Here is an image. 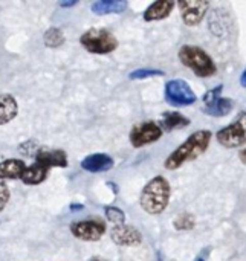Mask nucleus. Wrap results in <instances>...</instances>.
Here are the masks:
<instances>
[{
  "label": "nucleus",
  "mask_w": 246,
  "mask_h": 261,
  "mask_svg": "<svg viewBox=\"0 0 246 261\" xmlns=\"http://www.w3.org/2000/svg\"><path fill=\"white\" fill-rule=\"evenodd\" d=\"M213 139V133L210 130H198L191 133L175 151L168 154L165 159V168L167 170H178L184 164L196 161L201 158L210 147Z\"/></svg>",
  "instance_id": "f257e3e1"
},
{
  "label": "nucleus",
  "mask_w": 246,
  "mask_h": 261,
  "mask_svg": "<svg viewBox=\"0 0 246 261\" xmlns=\"http://www.w3.org/2000/svg\"><path fill=\"white\" fill-rule=\"evenodd\" d=\"M170 194H171V187L168 180L164 176H156L153 177L141 191V208L152 214L158 216L165 211L170 202Z\"/></svg>",
  "instance_id": "f03ea898"
},
{
  "label": "nucleus",
  "mask_w": 246,
  "mask_h": 261,
  "mask_svg": "<svg viewBox=\"0 0 246 261\" xmlns=\"http://www.w3.org/2000/svg\"><path fill=\"white\" fill-rule=\"evenodd\" d=\"M178 57L184 66L193 70V73L199 78H210L216 75L217 66L210 54H207L202 47L194 46V44H184Z\"/></svg>",
  "instance_id": "7ed1b4c3"
},
{
  "label": "nucleus",
  "mask_w": 246,
  "mask_h": 261,
  "mask_svg": "<svg viewBox=\"0 0 246 261\" xmlns=\"http://www.w3.org/2000/svg\"><path fill=\"white\" fill-rule=\"evenodd\" d=\"M80 41L92 54H109L118 47L116 37L106 29H89L81 35Z\"/></svg>",
  "instance_id": "20e7f679"
},
{
  "label": "nucleus",
  "mask_w": 246,
  "mask_h": 261,
  "mask_svg": "<svg viewBox=\"0 0 246 261\" xmlns=\"http://www.w3.org/2000/svg\"><path fill=\"white\" fill-rule=\"evenodd\" d=\"M216 141L225 148H239L246 145V112H242L234 122L216 133Z\"/></svg>",
  "instance_id": "39448f33"
},
{
  "label": "nucleus",
  "mask_w": 246,
  "mask_h": 261,
  "mask_svg": "<svg viewBox=\"0 0 246 261\" xmlns=\"http://www.w3.org/2000/svg\"><path fill=\"white\" fill-rule=\"evenodd\" d=\"M164 95H165V101L173 107H188L198 101V96L191 89V86L181 78L170 80L165 84Z\"/></svg>",
  "instance_id": "423d86ee"
},
{
  "label": "nucleus",
  "mask_w": 246,
  "mask_h": 261,
  "mask_svg": "<svg viewBox=\"0 0 246 261\" xmlns=\"http://www.w3.org/2000/svg\"><path fill=\"white\" fill-rule=\"evenodd\" d=\"M164 135V130L161 125L155 121H144L136 124L130 132V142L135 148L145 147L149 144H153L159 141Z\"/></svg>",
  "instance_id": "0eeeda50"
},
{
  "label": "nucleus",
  "mask_w": 246,
  "mask_h": 261,
  "mask_svg": "<svg viewBox=\"0 0 246 261\" xmlns=\"http://www.w3.org/2000/svg\"><path fill=\"white\" fill-rule=\"evenodd\" d=\"M178 6L187 26H198L210 9V3L207 0H181Z\"/></svg>",
  "instance_id": "6e6552de"
},
{
  "label": "nucleus",
  "mask_w": 246,
  "mask_h": 261,
  "mask_svg": "<svg viewBox=\"0 0 246 261\" xmlns=\"http://www.w3.org/2000/svg\"><path fill=\"white\" fill-rule=\"evenodd\" d=\"M72 234L84 242H96L100 240L106 232V225L101 220H83L77 222L70 226Z\"/></svg>",
  "instance_id": "1a4fd4ad"
},
{
  "label": "nucleus",
  "mask_w": 246,
  "mask_h": 261,
  "mask_svg": "<svg viewBox=\"0 0 246 261\" xmlns=\"http://www.w3.org/2000/svg\"><path fill=\"white\" fill-rule=\"evenodd\" d=\"M112 240L118 246H138L142 242L141 232L129 225H119L112 229Z\"/></svg>",
  "instance_id": "9d476101"
},
{
  "label": "nucleus",
  "mask_w": 246,
  "mask_h": 261,
  "mask_svg": "<svg viewBox=\"0 0 246 261\" xmlns=\"http://www.w3.org/2000/svg\"><path fill=\"white\" fill-rule=\"evenodd\" d=\"M113 167V159L104 153H96L81 161V168L89 173H106Z\"/></svg>",
  "instance_id": "9b49d317"
},
{
  "label": "nucleus",
  "mask_w": 246,
  "mask_h": 261,
  "mask_svg": "<svg viewBox=\"0 0 246 261\" xmlns=\"http://www.w3.org/2000/svg\"><path fill=\"white\" fill-rule=\"evenodd\" d=\"M176 3L171 0H158L155 3H152L145 12H144V20L145 21H158V20H164L167 18L173 9H175Z\"/></svg>",
  "instance_id": "f8f14e48"
},
{
  "label": "nucleus",
  "mask_w": 246,
  "mask_h": 261,
  "mask_svg": "<svg viewBox=\"0 0 246 261\" xmlns=\"http://www.w3.org/2000/svg\"><path fill=\"white\" fill-rule=\"evenodd\" d=\"M37 164L46 167L47 170L52 167H66L67 159L66 153L61 150H49V148H41L37 151Z\"/></svg>",
  "instance_id": "ddd939ff"
},
{
  "label": "nucleus",
  "mask_w": 246,
  "mask_h": 261,
  "mask_svg": "<svg viewBox=\"0 0 246 261\" xmlns=\"http://www.w3.org/2000/svg\"><path fill=\"white\" fill-rule=\"evenodd\" d=\"M233 109H234V101L231 98L219 96L214 101L205 104L202 112L205 115H210V116H214V118H224V116L230 115Z\"/></svg>",
  "instance_id": "4468645a"
},
{
  "label": "nucleus",
  "mask_w": 246,
  "mask_h": 261,
  "mask_svg": "<svg viewBox=\"0 0 246 261\" xmlns=\"http://www.w3.org/2000/svg\"><path fill=\"white\" fill-rule=\"evenodd\" d=\"M191 122H190V118H187L185 115L179 113V112H165L162 115V119H161V128L164 132H173V130H181V128H185L188 127Z\"/></svg>",
  "instance_id": "2eb2a0df"
},
{
  "label": "nucleus",
  "mask_w": 246,
  "mask_h": 261,
  "mask_svg": "<svg viewBox=\"0 0 246 261\" xmlns=\"http://www.w3.org/2000/svg\"><path fill=\"white\" fill-rule=\"evenodd\" d=\"M26 170L24 162L18 159H8L0 162V180L3 179H18Z\"/></svg>",
  "instance_id": "dca6fc26"
},
{
  "label": "nucleus",
  "mask_w": 246,
  "mask_h": 261,
  "mask_svg": "<svg viewBox=\"0 0 246 261\" xmlns=\"http://www.w3.org/2000/svg\"><path fill=\"white\" fill-rule=\"evenodd\" d=\"M17 101L6 93H0V124H8L17 116Z\"/></svg>",
  "instance_id": "f3484780"
},
{
  "label": "nucleus",
  "mask_w": 246,
  "mask_h": 261,
  "mask_svg": "<svg viewBox=\"0 0 246 261\" xmlns=\"http://www.w3.org/2000/svg\"><path fill=\"white\" fill-rule=\"evenodd\" d=\"M47 177V168L40 165V164H34L31 167H28L23 174H21V180L28 185H38L41 184L44 179Z\"/></svg>",
  "instance_id": "a211bd4d"
},
{
  "label": "nucleus",
  "mask_w": 246,
  "mask_h": 261,
  "mask_svg": "<svg viewBox=\"0 0 246 261\" xmlns=\"http://www.w3.org/2000/svg\"><path fill=\"white\" fill-rule=\"evenodd\" d=\"M127 8L126 2H118V0H104V2H96L92 5V11L95 14H119L124 12Z\"/></svg>",
  "instance_id": "6ab92c4d"
},
{
  "label": "nucleus",
  "mask_w": 246,
  "mask_h": 261,
  "mask_svg": "<svg viewBox=\"0 0 246 261\" xmlns=\"http://www.w3.org/2000/svg\"><path fill=\"white\" fill-rule=\"evenodd\" d=\"M64 43V35L58 28H51L44 34V44L47 47H60Z\"/></svg>",
  "instance_id": "aec40b11"
},
{
  "label": "nucleus",
  "mask_w": 246,
  "mask_h": 261,
  "mask_svg": "<svg viewBox=\"0 0 246 261\" xmlns=\"http://www.w3.org/2000/svg\"><path fill=\"white\" fill-rule=\"evenodd\" d=\"M196 225V220L191 214H181L175 220V228L178 231H191Z\"/></svg>",
  "instance_id": "412c9836"
},
{
  "label": "nucleus",
  "mask_w": 246,
  "mask_h": 261,
  "mask_svg": "<svg viewBox=\"0 0 246 261\" xmlns=\"http://www.w3.org/2000/svg\"><path fill=\"white\" fill-rule=\"evenodd\" d=\"M106 217H107V220L112 222L115 226L124 225V220H126L124 211H121V210L116 208V206H109V208H106Z\"/></svg>",
  "instance_id": "4be33fe9"
},
{
  "label": "nucleus",
  "mask_w": 246,
  "mask_h": 261,
  "mask_svg": "<svg viewBox=\"0 0 246 261\" xmlns=\"http://www.w3.org/2000/svg\"><path fill=\"white\" fill-rule=\"evenodd\" d=\"M162 75H164L162 70H156V69H138V70H133L129 76H130V80H144V78L162 76Z\"/></svg>",
  "instance_id": "5701e85b"
},
{
  "label": "nucleus",
  "mask_w": 246,
  "mask_h": 261,
  "mask_svg": "<svg viewBox=\"0 0 246 261\" xmlns=\"http://www.w3.org/2000/svg\"><path fill=\"white\" fill-rule=\"evenodd\" d=\"M222 90H224V86L220 84V86H217V87H214V89H211V90H208L205 95H204V102L205 104H208V102H211V101H214L216 98H219V96H222Z\"/></svg>",
  "instance_id": "b1692460"
},
{
  "label": "nucleus",
  "mask_w": 246,
  "mask_h": 261,
  "mask_svg": "<svg viewBox=\"0 0 246 261\" xmlns=\"http://www.w3.org/2000/svg\"><path fill=\"white\" fill-rule=\"evenodd\" d=\"M8 200H9V190L3 184V180H0V211L6 206Z\"/></svg>",
  "instance_id": "393cba45"
},
{
  "label": "nucleus",
  "mask_w": 246,
  "mask_h": 261,
  "mask_svg": "<svg viewBox=\"0 0 246 261\" xmlns=\"http://www.w3.org/2000/svg\"><path fill=\"white\" fill-rule=\"evenodd\" d=\"M210 254H211V248H205V249H202V251L198 254V257H196V260L194 261H208Z\"/></svg>",
  "instance_id": "a878e982"
},
{
  "label": "nucleus",
  "mask_w": 246,
  "mask_h": 261,
  "mask_svg": "<svg viewBox=\"0 0 246 261\" xmlns=\"http://www.w3.org/2000/svg\"><path fill=\"white\" fill-rule=\"evenodd\" d=\"M240 86L246 89V69L242 72V75H240Z\"/></svg>",
  "instance_id": "bb28decb"
},
{
  "label": "nucleus",
  "mask_w": 246,
  "mask_h": 261,
  "mask_svg": "<svg viewBox=\"0 0 246 261\" xmlns=\"http://www.w3.org/2000/svg\"><path fill=\"white\" fill-rule=\"evenodd\" d=\"M239 158H240V161H242V164H245L246 165V148H243L240 153H239Z\"/></svg>",
  "instance_id": "cd10ccee"
},
{
  "label": "nucleus",
  "mask_w": 246,
  "mask_h": 261,
  "mask_svg": "<svg viewBox=\"0 0 246 261\" xmlns=\"http://www.w3.org/2000/svg\"><path fill=\"white\" fill-rule=\"evenodd\" d=\"M61 6H70V5H75V2H69V3H60Z\"/></svg>",
  "instance_id": "c85d7f7f"
},
{
  "label": "nucleus",
  "mask_w": 246,
  "mask_h": 261,
  "mask_svg": "<svg viewBox=\"0 0 246 261\" xmlns=\"http://www.w3.org/2000/svg\"><path fill=\"white\" fill-rule=\"evenodd\" d=\"M89 261H106V260H103V258H100V257H95V258H92V260H89Z\"/></svg>",
  "instance_id": "c756f323"
},
{
  "label": "nucleus",
  "mask_w": 246,
  "mask_h": 261,
  "mask_svg": "<svg viewBox=\"0 0 246 261\" xmlns=\"http://www.w3.org/2000/svg\"><path fill=\"white\" fill-rule=\"evenodd\" d=\"M173 261H175V260H173Z\"/></svg>",
  "instance_id": "7c9ffc66"
}]
</instances>
